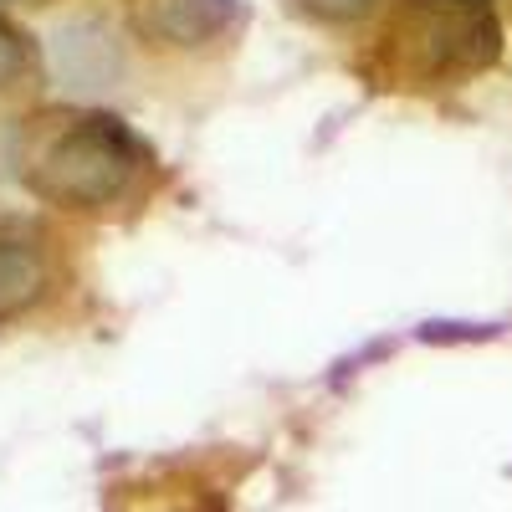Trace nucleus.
I'll use <instances>...</instances> for the list:
<instances>
[{"instance_id":"nucleus-4","label":"nucleus","mask_w":512,"mask_h":512,"mask_svg":"<svg viewBox=\"0 0 512 512\" xmlns=\"http://www.w3.org/2000/svg\"><path fill=\"white\" fill-rule=\"evenodd\" d=\"M72 287L62 236L47 221L0 210V328L41 318Z\"/></svg>"},{"instance_id":"nucleus-8","label":"nucleus","mask_w":512,"mask_h":512,"mask_svg":"<svg viewBox=\"0 0 512 512\" xmlns=\"http://www.w3.org/2000/svg\"><path fill=\"white\" fill-rule=\"evenodd\" d=\"M0 6H16V0H0Z\"/></svg>"},{"instance_id":"nucleus-2","label":"nucleus","mask_w":512,"mask_h":512,"mask_svg":"<svg viewBox=\"0 0 512 512\" xmlns=\"http://www.w3.org/2000/svg\"><path fill=\"white\" fill-rule=\"evenodd\" d=\"M502 47L487 0H395L379 21L369 72L384 88H451L482 72Z\"/></svg>"},{"instance_id":"nucleus-5","label":"nucleus","mask_w":512,"mask_h":512,"mask_svg":"<svg viewBox=\"0 0 512 512\" xmlns=\"http://www.w3.org/2000/svg\"><path fill=\"white\" fill-rule=\"evenodd\" d=\"M123 36L108 21H98V16H77L52 41L57 77H67L72 88H108L113 77H123Z\"/></svg>"},{"instance_id":"nucleus-3","label":"nucleus","mask_w":512,"mask_h":512,"mask_svg":"<svg viewBox=\"0 0 512 512\" xmlns=\"http://www.w3.org/2000/svg\"><path fill=\"white\" fill-rule=\"evenodd\" d=\"M123 31L154 62L200 67L236 52L246 6L236 0H123Z\"/></svg>"},{"instance_id":"nucleus-6","label":"nucleus","mask_w":512,"mask_h":512,"mask_svg":"<svg viewBox=\"0 0 512 512\" xmlns=\"http://www.w3.org/2000/svg\"><path fill=\"white\" fill-rule=\"evenodd\" d=\"M47 77V67H41V52H36V41L0 16V108H11V103H26L36 93V82Z\"/></svg>"},{"instance_id":"nucleus-7","label":"nucleus","mask_w":512,"mask_h":512,"mask_svg":"<svg viewBox=\"0 0 512 512\" xmlns=\"http://www.w3.org/2000/svg\"><path fill=\"white\" fill-rule=\"evenodd\" d=\"M282 11H287L292 21L313 26V31L354 36V31H364V26L384 11V0H282Z\"/></svg>"},{"instance_id":"nucleus-1","label":"nucleus","mask_w":512,"mask_h":512,"mask_svg":"<svg viewBox=\"0 0 512 512\" xmlns=\"http://www.w3.org/2000/svg\"><path fill=\"white\" fill-rule=\"evenodd\" d=\"M21 185L77 221H134L159 190V154L118 113L57 103L21 128Z\"/></svg>"}]
</instances>
